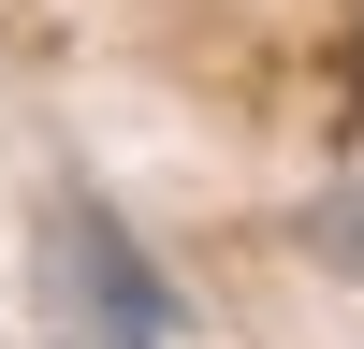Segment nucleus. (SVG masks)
Masks as SVG:
<instances>
[{
	"label": "nucleus",
	"mask_w": 364,
	"mask_h": 349,
	"mask_svg": "<svg viewBox=\"0 0 364 349\" xmlns=\"http://www.w3.org/2000/svg\"><path fill=\"white\" fill-rule=\"evenodd\" d=\"M44 320H58V349H175V291H161V262H146L132 218H117V204H87V189L44 204Z\"/></svg>",
	"instance_id": "obj_1"
}]
</instances>
